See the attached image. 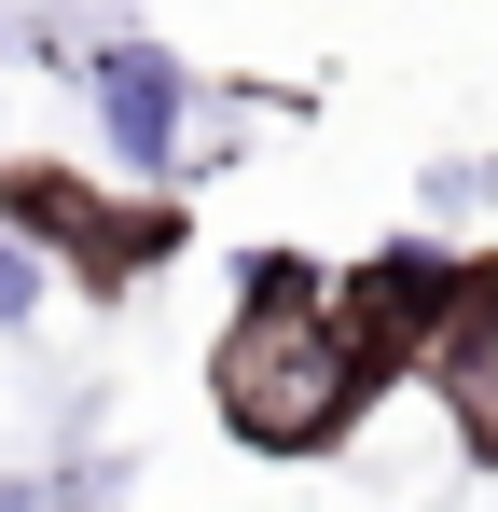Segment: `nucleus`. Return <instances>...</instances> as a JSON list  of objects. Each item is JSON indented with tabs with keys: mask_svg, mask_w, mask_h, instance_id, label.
<instances>
[{
	"mask_svg": "<svg viewBox=\"0 0 498 512\" xmlns=\"http://www.w3.org/2000/svg\"><path fill=\"white\" fill-rule=\"evenodd\" d=\"M208 416L236 429L249 457H332L374 416L360 346L332 333V263L305 250H236V319L208 346Z\"/></svg>",
	"mask_w": 498,
	"mask_h": 512,
	"instance_id": "obj_1",
	"label": "nucleus"
},
{
	"mask_svg": "<svg viewBox=\"0 0 498 512\" xmlns=\"http://www.w3.org/2000/svg\"><path fill=\"white\" fill-rule=\"evenodd\" d=\"M443 194H471V208H498V153H471V167H443Z\"/></svg>",
	"mask_w": 498,
	"mask_h": 512,
	"instance_id": "obj_7",
	"label": "nucleus"
},
{
	"mask_svg": "<svg viewBox=\"0 0 498 512\" xmlns=\"http://www.w3.org/2000/svg\"><path fill=\"white\" fill-rule=\"evenodd\" d=\"M0 222H14L28 250H56V263L83 277V291H139V277H153V263L180 250V194H139V180L111 194V180L42 167V153H28V167L0 153Z\"/></svg>",
	"mask_w": 498,
	"mask_h": 512,
	"instance_id": "obj_2",
	"label": "nucleus"
},
{
	"mask_svg": "<svg viewBox=\"0 0 498 512\" xmlns=\"http://www.w3.org/2000/svg\"><path fill=\"white\" fill-rule=\"evenodd\" d=\"M83 97H97V139H111L125 180H166V167H180V139H194V70L166 56L153 28L83 42Z\"/></svg>",
	"mask_w": 498,
	"mask_h": 512,
	"instance_id": "obj_4",
	"label": "nucleus"
},
{
	"mask_svg": "<svg viewBox=\"0 0 498 512\" xmlns=\"http://www.w3.org/2000/svg\"><path fill=\"white\" fill-rule=\"evenodd\" d=\"M457 277H471V250H443V236H388V250H360L346 277H332V333L360 346V388H374V402L429 360L443 305H457Z\"/></svg>",
	"mask_w": 498,
	"mask_h": 512,
	"instance_id": "obj_3",
	"label": "nucleus"
},
{
	"mask_svg": "<svg viewBox=\"0 0 498 512\" xmlns=\"http://www.w3.org/2000/svg\"><path fill=\"white\" fill-rule=\"evenodd\" d=\"M42 291H56V263H42L14 222H0V333H28V319H42Z\"/></svg>",
	"mask_w": 498,
	"mask_h": 512,
	"instance_id": "obj_6",
	"label": "nucleus"
},
{
	"mask_svg": "<svg viewBox=\"0 0 498 512\" xmlns=\"http://www.w3.org/2000/svg\"><path fill=\"white\" fill-rule=\"evenodd\" d=\"M415 374L443 388L457 443L498 471V250H471V277H457V305H443V333H429V360H415Z\"/></svg>",
	"mask_w": 498,
	"mask_h": 512,
	"instance_id": "obj_5",
	"label": "nucleus"
}]
</instances>
